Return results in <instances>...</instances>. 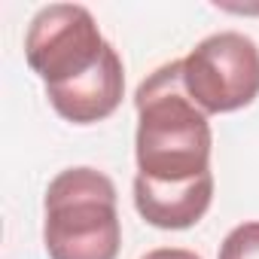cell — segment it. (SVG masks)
Instances as JSON below:
<instances>
[{
  "label": "cell",
  "instance_id": "cell-1",
  "mask_svg": "<svg viewBox=\"0 0 259 259\" xmlns=\"http://www.w3.org/2000/svg\"><path fill=\"white\" fill-rule=\"evenodd\" d=\"M138 177L162 186L192 183L210 174V122L183 89V64L168 61L138 85Z\"/></svg>",
  "mask_w": 259,
  "mask_h": 259
},
{
  "label": "cell",
  "instance_id": "cell-2",
  "mask_svg": "<svg viewBox=\"0 0 259 259\" xmlns=\"http://www.w3.org/2000/svg\"><path fill=\"white\" fill-rule=\"evenodd\" d=\"M43 244L49 259H116L122 223L116 186L95 168L61 171L43 198Z\"/></svg>",
  "mask_w": 259,
  "mask_h": 259
},
{
  "label": "cell",
  "instance_id": "cell-6",
  "mask_svg": "<svg viewBox=\"0 0 259 259\" xmlns=\"http://www.w3.org/2000/svg\"><path fill=\"white\" fill-rule=\"evenodd\" d=\"M210 198H213V174L192 183H180V186H162V183L135 177V207L156 229L195 226L207 213Z\"/></svg>",
  "mask_w": 259,
  "mask_h": 259
},
{
  "label": "cell",
  "instance_id": "cell-4",
  "mask_svg": "<svg viewBox=\"0 0 259 259\" xmlns=\"http://www.w3.org/2000/svg\"><path fill=\"white\" fill-rule=\"evenodd\" d=\"M107 46L95 16L79 4L43 7L25 34V58L46 89L85 76L104 58Z\"/></svg>",
  "mask_w": 259,
  "mask_h": 259
},
{
  "label": "cell",
  "instance_id": "cell-7",
  "mask_svg": "<svg viewBox=\"0 0 259 259\" xmlns=\"http://www.w3.org/2000/svg\"><path fill=\"white\" fill-rule=\"evenodd\" d=\"M217 259H259V220L235 226L223 238Z\"/></svg>",
  "mask_w": 259,
  "mask_h": 259
},
{
  "label": "cell",
  "instance_id": "cell-5",
  "mask_svg": "<svg viewBox=\"0 0 259 259\" xmlns=\"http://www.w3.org/2000/svg\"><path fill=\"white\" fill-rule=\"evenodd\" d=\"M125 92V67L113 46H107L104 58L79 79L64 85H49L46 98L58 116L73 125H92L116 113Z\"/></svg>",
  "mask_w": 259,
  "mask_h": 259
},
{
  "label": "cell",
  "instance_id": "cell-8",
  "mask_svg": "<svg viewBox=\"0 0 259 259\" xmlns=\"http://www.w3.org/2000/svg\"><path fill=\"white\" fill-rule=\"evenodd\" d=\"M141 259H201V256L192 253V250H186V247H159V250H150Z\"/></svg>",
  "mask_w": 259,
  "mask_h": 259
},
{
  "label": "cell",
  "instance_id": "cell-3",
  "mask_svg": "<svg viewBox=\"0 0 259 259\" xmlns=\"http://www.w3.org/2000/svg\"><path fill=\"white\" fill-rule=\"evenodd\" d=\"M180 64L183 89L204 113H232L259 95V46L247 34H210Z\"/></svg>",
  "mask_w": 259,
  "mask_h": 259
}]
</instances>
